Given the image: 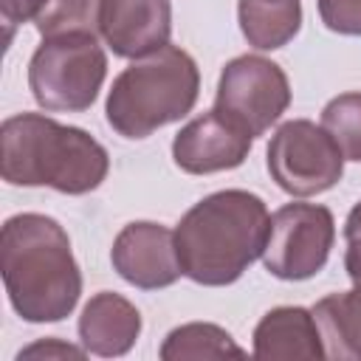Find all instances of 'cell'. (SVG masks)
I'll return each instance as SVG.
<instances>
[{
	"instance_id": "1",
	"label": "cell",
	"mask_w": 361,
	"mask_h": 361,
	"mask_svg": "<svg viewBox=\"0 0 361 361\" xmlns=\"http://www.w3.org/2000/svg\"><path fill=\"white\" fill-rule=\"evenodd\" d=\"M0 271L8 302L25 322H62L79 302L82 274L54 217H8L0 231Z\"/></svg>"
},
{
	"instance_id": "2",
	"label": "cell",
	"mask_w": 361,
	"mask_h": 361,
	"mask_svg": "<svg viewBox=\"0 0 361 361\" xmlns=\"http://www.w3.org/2000/svg\"><path fill=\"white\" fill-rule=\"evenodd\" d=\"M271 214L262 197L245 189H223L195 203L175 228V248L183 276L220 288L243 276L262 257Z\"/></svg>"
},
{
	"instance_id": "3",
	"label": "cell",
	"mask_w": 361,
	"mask_h": 361,
	"mask_svg": "<svg viewBox=\"0 0 361 361\" xmlns=\"http://www.w3.org/2000/svg\"><path fill=\"white\" fill-rule=\"evenodd\" d=\"M107 149L85 130L39 113L8 116L0 127V175L14 186L87 195L107 178Z\"/></svg>"
},
{
	"instance_id": "4",
	"label": "cell",
	"mask_w": 361,
	"mask_h": 361,
	"mask_svg": "<svg viewBox=\"0 0 361 361\" xmlns=\"http://www.w3.org/2000/svg\"><path fill=\"white\" fill-rule=\"evenodd\" d=\"M197 90L195 59L178 45H164L113 79L104 113L118 135L147 138L158 127L180 121L195 107Z\"/></svg>"
},
{
	"instance_id": "5",
	"label": "cell",
	"mask_w": 361,
	"mask_h": 361,
	"mask_svg": "<svg viewBox=\"0 0 361 361\" xmlns=\"http://www.w3.org/2000/svg\"><path fill=\"white\" fill-rule=\"evenodd\" d=\"M107 76V56L87 31L42 37L28 62V87L39 107L54 113L87 110Z\"/></svg>"
},
{
	"instance_id": "6",
	"label": "cell",
	"mask_w": 361,
	"mask_h": 361,
	"mask_svg": "<svg viewBox=\"0 0 361 361\" xmlns=\"http://www.w3.org/2000/svg\"><path fill=\"white\" fill-rule=\"evenodd\" d=\"M268 172L282 192L307 197L341 180L344 155L324 127L293 118L285 121L268 144Z\"/></svg>"
},
{
	"instance_id": "7",
	"label": "cell",
	"mask_w": 361,
	"mask_h": 361,
	"mask_svg": "<svg viewBox=\"0 0 361 361\" xmlns=\"http://www.w3.org/2000/svg\"><path fill=\"white\" fill-rule=\"evenodd\" d=\"M333 240L336 220L327 206L285 203L271 214L262 262L276 279H310L324 268Z\"/></svg>"
},
{
	"instance_id": "8",
	"label": "cell",
	"mask_w": 361,
	"mask_h": 361,
	"mask_svg": "<svg viewBox=\"0 0 361 361\" xmlns=\"http://www.w3.org/2000/svg\"><path fill=\"white\" fill-rule=\"evenodd\" d=\"M290 104L285 71L265 56H237L220 71L214 107L254 138L262 135Z\"/></svg>"
},
{
	"instance_id": "9",
	"label": "cell",
	"mask_w": 361,
	"mask_h": 361,
	"mask_svg": "<svg viewBox=\"0 0 361 361\" xmlns=\"http://www.w3.org/2000/svg\"><path fill=\"white\" fill-rule=\"evenodd\" d=\"M110 259L124 282L144 290L169 288L183 274L175 248V231L149 220L127 223L113 240Z\"/></svg>"
},
{
	"instance_id": "10",
	"label": "cell",
	"mask_w": 361,
	"mask_h": 361,
	"mask_svg": "<svg viewBox=\"0 0 361 361\" xmlns=\"http://www.w3.org/2000/svg\"><path fill=\"white\" fill-rule=\"evenodd\" d=\"M254 135L245 133L217 107L192 118L172 141L175 164L189 175H212L234 169L248 158Z\"/></svg>"
},
{
	"instance_id": "11",
	"label": "cell",
	"mask_w": 361,
	"mask_h": 361,
	"mask_svg": "<svg viewBox=\"0 0 361 361\" xmlns=\"http://www.w3.org/2000/svg\"><path fill=\"white\" fill-rule=\"evenodd\" d=\"M99 34L116 56L144 59L164 45L172 34L169 0H102Z\"/></svg>"
},
{
	"instance_id": "12",
	"label": "cell",
	"mask_w": 361,
	"mask_h": 361,
	"mask_svg": "<svg viewBox=\"0 0 361 361\" xmlns=\"http://www.w3.org/2000/svg\"><path fill=\"white\" fill-rule=\"evenodd\" d=\"M138 333H141L138 307L113 290L96 293L79 316L82 347L102 358H116L130 353Z\"/></svg>"
},
{
	"instance_id": "13",
	"label": "cell",
	"mask_w": 361,
	"mask_h": 361,
	"mask_svg": "<svg viewBox=\"0 0 361 361\" xmlns=\"http://www.w3.org/2000/svg\"><path fill=\"white\" fill-rule=\"evenodd\" d=\"M254 355L262 361L276 358H324V344L313 310L274 307L254 330Z\"/></svg>"
},
{
	"instance_id": "14",
	"label": "cell",
	"mask_w": 361,
	"mask_h": 361,
	"mask_svg": "<svg viewBox=\"0 0 361 361\" xmlns=\"http://www.w3.org/2000/svg\"><path fill=\"white\" fill-rule=\"evenodd\" d=\"M313 319L322 333L324 358L361 361V285L319 299Z\"/></svg>"
},
{
	"instance_id": "15",
	"label": "cell",
	"mask_w": 361,
	"mask_h": 361,
	"mask_svg": "<svg viewBox=\"0 0 361 361\" xmlns=\"http://www.w3.org/2000/svg\"><path fill=\"white\" fill-rule=\"evenodd\" d=\"M237 17L248 45L259 51H274L288 45L302 25L299 0H240Z\"/></svg>"
},
{
	"instance_id": "16",
	"label": "cell",
	"mask_w": 361,
	"mask_h": 361,
	"mask_svg": "<svg viewBox=\"0 0 361 361\" xmlns=\"http://www.w3.org/2000/svg\"><path fill=\"white\" fill-rule=\"evenodd\" d=\"M164 361H186V358H245V350L217 324L192 322L175 327L161 344Z\"/></svg>"
},
{
	"instance_id": "17",
	"label": "cell",
	"mask_w": 361,
	"mask_h": 361,
	"mask_svg": "<svg viewBox=\"0 0 361 361\" xmlns=\"http://www.w3.org/2000/svg\"><path fill=\"white\" fill-rule=\"evenodd\" d=\"M322 127L333 135L341 155L361 161V93H341L322 110Z\"/></svg>"
},
{
	"instance_id": "18",
	"label": "cell",
	"mask_w": 361,
	"mask_h": 361,
	"mask_svg": "<svg viewBox=\"0 0 361 361\" xmlns=\"http://www.w3.org/2000/svg\"><path fill=\"white\" fill-rule=\"evenodd\" d=\"M99 6L102 0H51L34 20L42 37L68 34V31H99Z\"/></svg>"
},
{
	"instance_id": "19",
	"label": "cell",
	"mask_w": 361,
	"mask_h": 361,
	"mask_svg": "<svg viewBox=\"0 0 361 361\" xmlns=\"http://www.w3.org/2000/svg\"><path fill=\"white\" fill-rule=\"evenodd\" d=\"M322 23L347 37H361V0H319Z\"/></svg>"
},
{
	"instance_id": "20",
	"label": "cell",
	"mask_w": 361,
	"mask_h": 361,
	"mask_svg": "<svg viewBox=\"0 0 361 361\" xmlns=\"http://www.w3.org/2000/svg\"><path fill=\"white\" fill-rule=\"evenodd\" d=\"M344 240H347V251H344L347 276L353 279V285H361V200L347 214Z\"/></svg>"
},
{
	"instance_id": "21",
	"label": "cell",
	"mask_w": 361,
	"mask_h": 361,
	"mask_svg": "<svg viewBox=\"0 0 361 361\" xmlns=\"http://www.w3.org/2000/svg\"><path fill=\"white\" fill-rule=\"evenodd\" d=\"M51 0H0V14H3V25H6V42H11V31L20 23L37 20L39 11L48 6Z\"/></svg>"
},
{
	"instance_id": "22",
	"label": "cell",
	"mask_w": 361,
	"mask_h": 361,
	"mask_svg": "<svg viewBox=\"0 0 361 361\" xmlns=\"http://www.w3.org/2000/svg\"><path fill=\"white\" fill-rule=\"evenodd\" d=\"M85 353H87V350H79V347L65 344V341H59V338H42V341H37V344L20 350L17 358H20V361H23V358H42V355H45V358H85Z\"/></svg>"
}]
</instances>
